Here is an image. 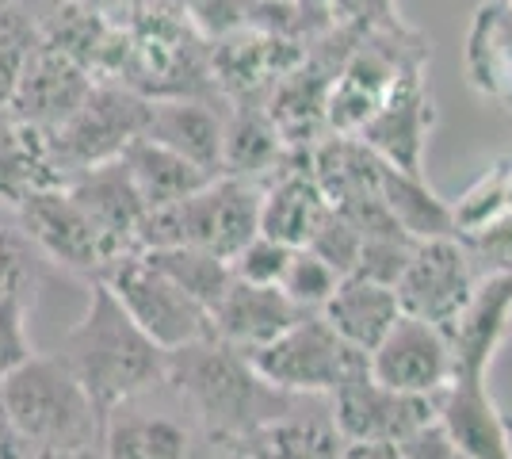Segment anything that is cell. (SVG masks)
<instances>
[{
	"label": "cell",
	"mask_w": 512,
	"mask_h": 459,
	"mask_svg": "<svg viewBox=\"0 0 512 459\" xmlns=\"http://www.w3.org/2000/svg\"><path fill=\"white\" fill-rule=\"evenodd\" d=\"M31 459H111L104 444H81V448H39Z\"/></svg>",
	"instance_id": "cell-41"
},
{
	"label": "cell",
	"mask_w": 512,
	"mask_h": 459,
	"mask_svg": "<svg viewBox=\"0 0 512 459\" xmlns=\"http://www.w3.org/2000/svg\"><path fill=\"white\" fill-rule=\"evenodd\" d=\"M478 280L482 272L470 257L467 241L459 234H444V238H425L413 245L406 272L398 276L394 291H398L402 314L428 318L448 329Z\"/></svg>",
	"instance_id": "cell-10"
},
{
	"label": "cell",
	"mask_w": 512,
	"mask_h": 459,
	"mask_svg": "<svg viewBox=\"0 0 512 459\" xmlns=\"http://www.w3.org/2000/svg\"><path fill=\"white\" fill-rule=\"evenodd\" d=\"M249 360L279 391L329 398L360 364H367V352L341 341V333L318 310H306L295 326L283 329L272 345L256 349Z\"/></svg>",
	"instance_id": "cell-8"
},
{
	"label": "cell",
	"mask_w": 512,
	"mask_h": 459,
	"mask_svg": "<svg viewBox=\"0 0 512 459\" xmlns=\"http://www.w3.org/2000/svg\"><path fill=\"white\" fill-rule=\"evenodd\" d=\"M123 165H127V173L134 180L142 203H146V211L192 196L195 188H203L211 180L207 169H199L184 153L169 150V146H161L153 138H134L123 150Z\"/></svg>",
	"instance_id": "cell-24"
},
{
	"label": "cell",
	"mask_w": 512,
	"mask_h": 459,
	"mask_svg": "<svg viewBox=\"0 0 512 459\" xmlns=\"http://www.w3.org/2000/svg\"><path fill=\"white\" fill-rule=\"evenodd\" d=\"M341 280L344 276L333 268V264L321 261L318 253H310V249L302 245V249L291 253V261H287V272H283L279 287H283V295H287L295 306H302V310H321V306L329 303V295L337 291Z\"/></svg>",
	"instance_id": "cell-31"
},
{
	"label": "cell",
	"mask_w": 512,
	"mask_h": 459,
	"mask_svg": "<svg viewBox=\"0 0 512 459\" xmlns=\"http://www.w3.org/2000/svg\"><path fill=\"white\" fill-rule=\"evenodd\" d=\"M436 417L467 459H512V417L490 394V379H455L436 398Z\"/></svg>",
	"instance_id": "cell-20"
},
{
	"label": "cell",
	"mask_w": 512,
	"mask_h": 459,
	"mask_svg": "<svg viewBox=\"0 0 512 459\" xmlns=\"http://www.w3.org/2000/svg\"><path fill=\"white\" fill-rule=\"evenodd\" d=\"M333 203L325 199L318 180L310 173V150H291L272 180H264V203H260V234L302 249L314 238Z\"/></svg>",
	"instance_id": "cell-18"
},
{
	"label": "cell",
	"mask_w": 512,
	"mask_h": 459,
	"mask_svg": "<svg viewBox=\"0 0 512 459\" xmlns=\"http://www.w3.org/2000/svg\"><path fill=\"white\" fill-rule=\"evenodd\" d=\"M371 375L402 394L440 398L455 383V349L444 326L398 314V322L386 329V337L367 352Z\"/></svg>",
	"instance_id": "cell-11"
},
{
	"label": "cell",
	"mask_w": 512,
	"mask_h": 459,
	"mask_svg": "<svg viewBox=\"0 0 512 459\" xmlns=\"http://www.w3.org/2000/svg\"><path fill=\"white\" fill-rule=\"evenodd\" d=\"M0 379H4V375H0Z\"/></svg>",
	"instance_id": "cell-46"
},
{
	"label": "cell",
	"mask_w": 512,
	"mask_h": 459,
	"mask_svg": "<svg viewBox=\"0 0 512 459\" xmlns=\"http://www.w3.org/2000/svg\"><path fill=\"white\" fill-rule=\"evenodd\" d=\"M54 352L85 383V391L104 414L134 394L157 387L169 368V352L130 318L123 303L111 295V287L100 280L88 284L85 314L69 326Z\"/></svg>",
	"instance_id": "cell-2"
},
{
	"label": "cell",
	"mask_w": 512,
	"mask_h": 459,
	"mask_svg": "<svg viewBox=\"0 0 512 459\" xmlns=\"http://www.w3.org/2000/svg\"><path fill=\"white\" fill-rule=\"evenodd\" d=\"M165 383L222 452L253 437L260 425L295 410L302 398H314V394H287L272 387L245 352H237L214 333L169 352Z\"/></svg>",
	"instance_id": "cell-1"
},
{
	"label": "cell",
	"mask_w": 512,
	"mask_h": 459,
	"mask_svg": "<svg viewBox=\"0 0 512 459\" xmlns=\"http://www.w3.org/2000/svg\"><path fill=\"white\" fill-rule=\"evenodd\" d=\"M16 226L35 241L46 264H58L69 276H85L88 284L119 257L96 222L81 211V203L65 192V184H43L27 192L16 203Z\"/></svg>",
	"instance_id": "cell-9"
},
{
	"label": "cell",
	"mask_w": 512,
	"mask_h": 459,
	"mask_svg": "<svg viewBox=\"0 0 512 459\" xmlns=\"http://www.w3.org/2000/svg\"><path fill=\"white\" fill-rule=\"evenodd\" d=\"M329 414L344 440H406L436 417V398H417L379 383L367 364L329 394Z\"/></svg>",
	"instance_id": "cell-12"
},
{
	"label": "cell",
	"mask_w": 512,
	"mask_h": 459,
	"mask_svg": "<svg viewBox=\"0 0 512 459\" xmlns=\"http://www.w3.org/2000/svg\"><path fill=\"white\" fill-rule=\"evenodd\" d=\"M142 138H153L169 150L184 153L211 176L222 173V138L226 111H218L203 96H150V115Z\"/></svg>",
	"instance_id": "cell-19"
},
{
	"label": "cell",
	"mask_w": 512,
	"mask_h": 459,
	"mask_svg": "<svg viewBox=\"0 0 512 459\" xmlns=\"http://www.w3.org/2000/svg\"><path fill=\"white\" fill-rule=\"evenodd\" d=\"M43 184H58L46 157V138L0 111V199L16 207L27 192Z\"/></svg>",
	"instance_id": "cell-27"
},
{
	"label": "cell",
	"mask_w": 512,
	"mask_h": 459,
	"mask_svg": "<svg viewBox=\"0 0 512 459\" xmlns=\"http://www.w3.org/2000/svg\"><path fill=\"white\" fill-rule=\"evenodd\" d=\"M31 456H35V444L23 437L20 425L12 421V414L0 402V459H31Z\"/></svg>",
	"instance_id": "cell-38"
},
{
	"label": "cell",
	"mask_w": 512,
	"mask_h": 459,
	"mask_svg": "<svg viewBox=\"0 0 512 459\" xmlns=\"http://www.w3.org/2000/svg\"><path fill=\"white\" fill-rule=\"evenodd\" d=\"M142 253H146L169 280H176V284L184 287L192 299H199V303L207 306V310L222 299V291L234 280L230 261L214 257V253L199 249V245H165V249H142Z\"/></svg>",
	"instance_id": "cell-28"
},
{
	"label": "cell",
	"mask_w": 512,
	"mask_h": 459,
	"mask_svg": "<svg viewBox=\"0 0 512 459\" xmlns=\"http://www.w3.org/2000/svg\"><path fill=\"white\" fill-rule=\"evenodd\" d=\"M291 245H283V241L268 238V234H256L241 253H237L230 268H234L237 280H249V284H276L283 280V272H287V261H291Z\"/></svg>",
	"instance_id": "cell-33"
},
{
	"label": "cell",
	"mask_w": 512,
	"mask_h": 459,
	"mask_svg": "<svg viewBox=\"0 0 512 459\" xmlns=\"http://www.w3.org/2000/svg\"><path fill=\"white\" fill-rule=\"evenodd\" d=\"M470 85L501 104H512V12L493 0L482 4L467 39Z\"/></svg>",
	"instance_id": "cell-25"
},
{
	"label": "cell",
	"mask_w": 512,
	"mask_h": 459,
	"mask_svg": "<svg viewBox=\"0 0 512 459\" xmlns=\"http://www.w3.org/2000/svg\"><path fill=\"white\" fill-rule=\"evenodd\" d=\"M96 280L111 287V295L123 303V310L165 352L192 345L211 333V310L192 299L176 280H169L142 249L115 257Z\"/></svg>",
	"instance_id": "cell-7"
},
{
	"label": "cell",
	"mask_w": 512,
	"mask_h": 459,
	"mask_svg": "<svg viewBox=\"0 0 512 459\" xmlns=\"http://www.w3.org/2000/svg\"><path fill=\"white\" fill-rule=\"evenodd\" d=\"M0 402L39 448H81L104 440V410L58 352H31L0 379Z\"/></svg>",
	"instance_id": "cell-3"
},
{
	"label": "cell",
	"mask_w": 512,
	"mask_h": 459,
	"mask_svg": "<svg viewBox=\"0 0 512 459\" xmlns=\"http://www.w3.org/2000/svg\"><path fill=\"white\" fill-rule=\"evenodd\" d=\"M432 123H436V111H432V96H428L425 85V62H421V66H409L394 81L383 108L363 123L356 138L379 153L386 165H394L402 173L425 176V146Z\"/></svg>",
	"instance_id": "cell-13"
},
{
	"label": "cell",
	"mask_w": 512,
	"mask_h": 459,
	"mask_svg": "<svg viewBox=\"0 0 512 459\" xmlns=\"http://www.w3.org/2000/svg\"><path fill=\"white\" fill-rule=\"evenodd\" d=\"M306 16H321V20H333V0H295Z\"/></svg>",
	"instance_id": "cell-42"
},
{
	"label": "cell",
	"mask_w": 512,
	"mask_h": 459,
	"mask_svg": "<svg viewBox=\"0 0 512 459\" xmlns=\"http://www.w3.org/2000/svg\"><path fill=\"white\" fill-rule=\"evenodd\" d=\"M104 452L111 459H207L211 437L161 379L104 414Z\"/></svg>",
	"instance_id": "cell-6"
},
{
	"label": "cell",
	"mask_w": 512,
	"mask_h": 459,
	"mask_svg": "<svg viewBox=\"0 0 512 459\" xmlns=\"http://www.w3.org/2000/svg\"><path fill=\"white\" fill-rule=\"evenodd\" d=\"M92 85H96V77L81 62H73L69 54H62L58 46H50L43 39L35 46V54L27 58V66H23V77L16 92H12L8 115L20 119L23 127L39 131L43 138H50L73 111L85 104Z\"/></svg>",
	"instance_id": "cell-14"
},
{
	"label": "cell",
	"mask_w": 512,
	"mask_h": 459,
	"mask_svg": "<svg viewBox=\"0 0 512 459\" xmlns=\"http://www.w3.org/2000/svg\"><path fill=\"white\" fill-rule=\"evenodd\" d=\"M0 4H4V8H12V12H20V16H27L39 31H46L50 20L62 12L69 0H0Z\"/></svg>",
	"instance_id": "cell-39"
},
{
	"label": "cell",
	"mask_w": 512,
	"mask_h": 459,
	"mask_svg": "<svg viewBox=\"0 0 512 459\" xmlns=\"http://www.w3.org/2000/svg\"><path fill=\"white\" fill-rule=\"evenodd\" d=\"M379 192H383V203L390 207L394 222L402 226V234H409L413 241L455 234L451 203L428 188L425 176H413V173L394 169V165H383V184H379Z\"/></svg>",
	"instance_id": "cell-26"
},
{
	"label": "cell",
	"mask_w": 512,
	"mask_h": 459,
	"mask_svg": "<svg viewBox=\"0 0 512 459\" xmlns=\"http://www.w3.org/2000/svg\"><path fill=\"white\" fill-rule=\"evenodd\" d=\"M39 43H43V31L27 16L0 4V111H8L12 92L23 77V66H27V58L35 54Z\"/></svg>",
	"instance_id": "cell-30"
},
{
	"label": "cell",
	"mask_w": 512,
	"mask_h": 459,
	"mask_svg": "<svg viewBox=\"0 0 512 459\" xmlns=\"http://www.w3.org/2000/svg\"><path fill=\"white\" fill-rule=\"evenodd\" d=\"M27 310H31V303H23L16 295H0V375L12 372L16 364L31 356Z\"/></svg>",
	"instance_id": "cell-35"
},
{
	"label": "cell",
	"mask_w": 512,
	"mask_h": 459,
	"mask_svg": "<svg viewBox=\"0 0 512 459\" xmlns=\"http://www.w3.org/2000/svg\"><path fill=\"white\" fill-rule=\"evenodd\" d=\"M512 333V272H486L448 326L455 379H490L501 345Z\"/></svg>",
	"instance_id": "cell-15"
},
{
	"label": "cell",
	"mask_w": 512,
	"mask_h": 459,
	"mask_svg": "<svg viewBox=\"0 0 512 459\" xmlns=\"http://www.w3.org/2000/svg\"><path fill=\"white\" fill-rule=\"evenodd\" d=\"M302 306H295L283 287L276 284H249V280H230V287L222 291V299L211 306V333L222 337L226 345H234L237 352L253 356L256 349L272 345L283 329H291L299 322Z\"/></svg>",
	"instance_id": "cell-16"
},
{
	"label": "cell",
	"mask_w": 512,
	"mask_h": 459,
	"mask_svg": "<svg viewBox=\"0 0 512 459\" xmlns=\"http://www.w3.org/2000/svg\"><path fill=\"white\" fill-rule=\"evenodd\" d=\"M291 157V146L283 142L279 127L272 123L268 108L237 104L226 111V138H222V173L245 176V180H272Z\"/></svg>",
	"instance_id": "cell-23"
},
{
	"label": "cell",
	"mask_w": 512,
	"mask_h": 459,
	"mask_svg": "<svg viewBox=\"0 0 512 459\" xmlns=\"http://www.w3.org/2000/svg\"><path fill=\"white\" fill-rule=\"evenodd\" d=\"M46 257L35 241L23 234L16 222L0 226V295H16L23 303H35V287L43 280Z\"/></svg>",
	"instance_id": "cell-29"
},
{
	"label": "cell",
	"mask_w": 512,
	"mask_h": 459,
	"mask_svg": "<svg viewBox=\"0 0 512 459\" xmlns=\"http://www.w3.org/2000/svg\"><path fill=\"white\" fill-rule=\"evenodd\" d=\"M146 115H150V96H142L123 81H96L85 104L46 138L54 180L62 184L65 176L123 157L130 142L146 131Z\"/></svg>",
	"instance_id": "cell-5"
},
{
	"label": "cell",
	"mask_w": 512,
	"mask_h": 459,
	"mask_svg": "<svg viewBox=\"0 0 512 459\" xmlns=\"http://www.w3.org/2000/svg\"><path fill=\"white\" fill-rule=\"evenodd\" d=\"M501 4H505V8H509V12H512V0H501Z\"/></svg>",
	"instance_id": "cell-45"
},
{
	"label": "cell",
	"mask_w": 512,
	"mask_h": 459,
	"mask_svg": "<svg viewBox=\"0 0 512 459\" xmlns=\"http://www.w3.org/2000/svg\"><path fill=\"white\" fill-rule=\"evenodd\" d=\"M333 23L352 35H371L398 23L394 0H333Z\"/></svg>",
	"instance_id": "cell-36"
},
{
	"label": "cell",
	"mask_w": 512,
	"mask_h": 459,
	"mask_svg": "<svg viewBox=\"0 0 512 459\" xmlns=\"http://www.w3.org/2000/svg\"><path fill=\"white\" fill-rule=\"evenodd\" d=\"M169 4L207 39L230 35L245 23V0H169Z\"/></svg>",
	"instance_id": "cell-34"
},
{
	"label": "cell",
	"mask_w": 512,
	"mask_h": 459,
	"mask_svg": "<svg viewBox=\"0 0 512 459\" xmlns=\"http://www.w3.org/2000/svg\"><path fill=\"white\" fill-rule=\"evenodd\" d=\"M344 459H406L398 440H344Z\"/></svg>",
	"instance_id": "cell-40"
},
{
	"label": "cell",
	"mask_w": 512,
	"mask_h": 459,
	"mask_svg": "<svg viewBox=\"0 0 512 459\" xmlns=\"http://www.w3.org/2000/svg\"><path fill=\"white\" fill-rule=\"evenodd\" d=\"M8 222H16V207L0 199V226H8Z\"/></svg>",
	"instance_id": "cell-43"
},
{
	"label": "cell",
	"mask_w": 512,
	"mask_h": 459,
	"mask_svg": "<svg viewBox=\"0 0 512 459\" xmlns=\"http://www.w3.org/2000/svg\"><path fill=\"white\" fill-rule=\"evenodd\" d=\"M260 203L264 184L245 176H211L192 196L150 207L138 226V249H165V245H199L222 261L260 234Z\"/></svg>",
	"instance_id": "cell-4"
},
{
	"label": "cell",
	"mask_w": 512,
	"mask_h": 459,
	"mask_svg": "<svg viewBox=\"0 0 512 459\" xmlns=\"http://www.w3.org/2000/svg\"><path fill=\"white\" fill-rule=\"evenodd\" d=\"M402 444V456L406 459H467V452L455 444L448 429H444V421L440 417H432L425 421L421 429H413L406 440H398Z\"/></svg>",
	"instance_id": "cell-37"
},
{
	"label": "cell",
	"mask_w": 512,
	"mask_h": 459,
	"mask_svg": "<svg viewBox=\"0 0 512 459\" xmlns=\"http://www.w3.org/2000/svg\"><path fill=\"white\" fill-rule=\"evenodd\" d=\"M65 192L81 203L88 219L96 222V230L107 238V245L123 257L138 249V226L146 219V203L138 196L134 180H130L123 157L92 165L85 173H73L62 180Z\"/></svg>",
	"instance_id": "cell-17"
},
{
	"label": "cell",
	"mask_w": 512,
	"mask_h": 459,
	"mask_svg": "<svg viewBox=\"0 0 512 459\" xmlns=\"http://www.w3.org/2000/svg\"><path fill=\"white\" fill-rule=\"evenodd\" d=\"M318 314L352 349L371 352L386 337V329L398 322L402 303H398V291L390 284L367 280V276H344Z\"/></svg>",
	"instance_id": "cell-22"
},
{
	"label": "cell",
	"mask_w": 512,
	"mask_h": 459,
	"mask_svg": "<svg viewBox=\"0 0 512 459\" xmlns=\"http://www.w3.org/2000/svg\"><path fill=\"white\" fill-rule=\"evenodd\" d=\"M207 459H253V456H241V452H222V448H214Z\"/></svg>",
	"instance_id": "cell-44"
},
{
	"label": "cell",
	"mask_w": 512,
	"mask_h": 459,
	"mask_svg": "<svg viewBox=\"0 0 512 459\" xmlns=\"http://www.w3.org/2000/svg\"><path fill=\"white\" fill-rule=\"evenodd\" d=\"M306 249L318 253L321 261L333 264L341 276H352L356 264H360V253H363V234L344 219L337 207H333V211L325 215V222L314 230V238L306 241Z\"/></svg>",
	"instance_id": "cell-32"
},
{
	"label": "cell",
	"mask_w": 512,
	"mask_h": 459,
	"mask_svg": "<svg viewBox=\"0 0 512 459\" xmlns=\"http://www.w3.org/2000/svg\"><path fill=\"white\" fill-rule=\"evenodd\" d=\"M230 452L253 459H344V437L329 414V398H302Z\"/></svg>",
	"instance_id": "cell-21"
}]
</instances>
